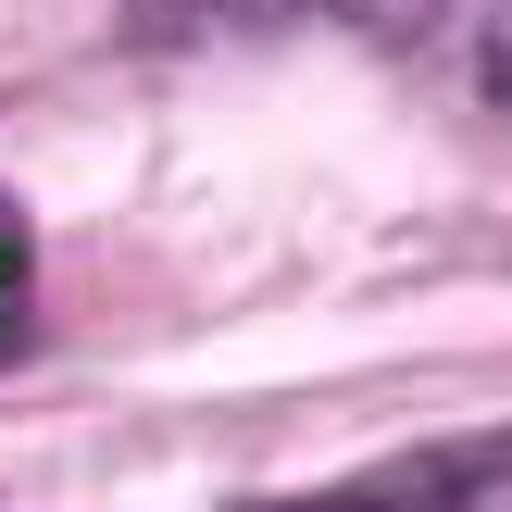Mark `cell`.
I'll return each instance as SVG.
<instances>
[{
    "label": "cell",
    "instance_id": "6da1fadb",
    "mask_svg": "<svg viewBox=\"0 0 512 512\" xmlns=\"http://www.w3.org/2000/svg\"><path fill=\"white\" fill-rule=\"evenodd\" d=\"M250 512H512V425L400 450V463L350 475V488H300V500H250Z\"/></svg>",
    "mask_w": 512,
    "mask_h": 512
},
{
    "label": "cell",
    "instance_id": "7a4b0ae2",
    "mask_svg": "<svg viewBox=\"0 0 512 512\" xmlns=\"http://www.w3.org/2000/svg\"><path fill=\"white\" fill-rule=\"evenodd\" d=\"M400 38H413L475 113H512V0H400Z\"/></svg>",
    "mask_w": 512,
    "mask_h": 512
},
{
    "label": "cell",
    "instance_id": "3957f363",
    "mask_svg": "<svg viewBox=\"0 0 512 512\" xmlns=\"http://www.w3.org/2000/svg\"><path fill=\"white\" fill-rule=\"evenodd\" d=\"M150 38H225V25H275V13H313V0H125Z\"/></svg>",
    "mask_w": 512,
    "mask_h": 512
},
{
    "label": "cell",
    "instance_id": "277c9868",
    "mask_svg": "<svg viewBox=\"0 0 512 512\" xmlns=\"http://www.w3.org/2000/svg\"><path fill=\"white\" fill-rule=\"evenodd\" d=\"M25 288H38V238H25L13 188H0V363L25 350Z\"/></svg>",
    "mask_w": 512,
    "mask_h": 512
}]
</instances>
